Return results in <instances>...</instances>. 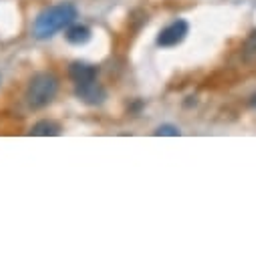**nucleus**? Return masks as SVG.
<instances>
[{"mask_svg":"<svg viewBox=\"0 0 256 256\" xmlns=\"http://www.w3.org/2000/svg\"><path fill=\"white\" fill-rule=\"evenodd\" d=\"M77 14H79L77 8H75L73 4H69V2L56 4V6H50V8L42 10V12L36 16L34 26H32L34 36L40 38V40L54 36V34L60 32L62 28L71 26V24L75 22Z\"/></svg>","mask_w":256,"mask_h":256,"instance_id":"f257e3e1","label":"nucleus"},{"mask_svg":"<svg viewBox=\"0 0 256 256\" xmlns=\"http://www.w3.org/2000/svg\"><path fill=\"white\" fill-rule=\"evenodd\" d=\"M56 91L58 79L52 73H38L32 77L26 89V103L30 109H42L56 97Z\"/></svg>","mask_w":256,"mask_h":256,"instance_id":"f03ea898","label":"nucleus"},{"mask_svg":"<svg viewBox=\"0 0 256 256\" xmlns=\"http://www.w3.org/2000/svg\"><path fill=\"white\" fill-rule=\"evenodd\" d=\"M67 40H69L71 44H77V46L87 44V42L91 40V30H89L87 26H81V24L71 26V28L67 30Z\"/></svg>","mask_w":256,"mask_h":256,"instance_id":"0eeeda50","label":"nucleus"},{"mask_svg":"<svg viewBox=\"0 0 256 256\" xmlns=\"http://www.w3.org/2000/svg\"><path fill=\"white\" fill-rule=\"evenodd\" d=\"M69 77H71V79H73L77 85H83V83L95 81V79H97V67L89 65V62L75 60L73 65L69 67Z\"/></svg>","mask_w":256,"mask_h":256,"instance_id":"39448f33","label":"nucleus"},{"mask_svg":"<svg viewBox=\"0 0 256 256\" xmlns=\"http://www.w3.org/2000/svg\"><path fill=\"white\" fill-rule=\"evenodd\" d=\"M250 105H252V107H254V109H256V95H254V97H252V101H250Z\"/></svg>","mask_w":256,"mask_h":256,"instance_id":"9d476101","label":"nucleus"},{"mask_svg":"<svg viewBox=\"0 0 256 256\" xmlns=\"http://www.w3.org/2000/svg\"><path fill=\"white\" fill-rule=\"evenodd\" d=\"M156 136H170V138H178V136H180V130H178L176 125H162V127H158Z\"/></svg>","mask_w":256,"mask_h":256,"instance_id":"1a4fd4ad","label":"nucleus"},{"mask_svg":"<svg viewBox=\"0 0 256 256\" xmlns=\"http://www.w3.org/2000/svg\"><path fill=\"white\" fill-rule=\"evenodd\" d=\"M30 136H34V138H56V136H60V127L54 121L42 119V121L32 125Z\"/></svg>","mask_w":256,"mask_h":256,"instance_id":"423d86ee","label":"nucleus"},{"mask_svg":"<svg viewBox=\"0 0 256 256\" xmlns=\"http://www.w3.org/2000/svg\"><path fill=\"white\" fill-rule=\"evenodd\" d=\"M190 32V24L186 20H176L172 24H168L160 36H158V44L164 46V48H172V46H178L180 42H184V38L188 36Z\"/></svg>","mask_w":256,"mask_h":256,"instance_id":"7ed1b4c3","label":"nucleus"},{"mask_svg":"<svg viewBox=\"0 0 256 256\" xmlns=\"http://www.w3.org/2000/svg\"><path fill=\"white\" fill-rule=\"evenodd\" d=\"M244 58L246 60H254L256 58V32H252V36L244 44Z\"/></svg>","mask_w":256,"mask_h":256,"instance_id":"6e6552de","label":"nucleus"},{"mask_svg":"<svg viewBox=\"0 0 256 256\" xmlns=\"http://www.w3.org/2000/svg\"><path fill=\"white\" fill-rule=\"evenodd\" d=\"M77 97L89 105H101L105 99H107V91L95 81H89V83H83V85H77Z\"/></svg>","mask_w":256,"mask_h":256,"instance_id":"20e7f679","label":"nucleus"}]
</instances>
